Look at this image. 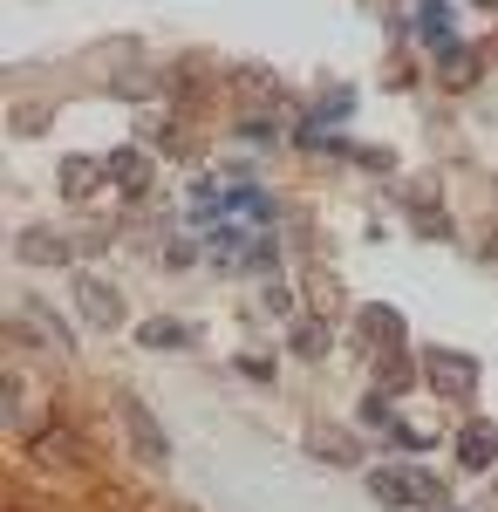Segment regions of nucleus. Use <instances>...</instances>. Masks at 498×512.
<instances>
[{
  "label": "nucleus",
  "mask_w": 498,
  "mask_h": 512,
  "mask_svg": "<svg viewBox=\"0 0 498 512\" xmlns=\"http://www.w3.org/2000/svg\"><path fill=\"white\" fill-rule=\"evenodd\" d=\"M423 376H430V390H437V396H458V403L478 390V362L458 355V349H430V355H423Z\"/></svg>",
  "instance_id": "1"
},
{
  "label": "nucleus",
  "mask_w": 498,
  "mask_h": 512,
  "mask_svg": "<svg viewBox=\"0 0 498 512\" xmlns=\"http://www.w3.org/2000/svg\"><path fill=\"white\" fill-rule=\"evenodd\" d=\"M76 301H82V315L96 321V328H116V321H123V294H116L110 280H96V274H76Z\"/></svg>",
  "instance_id": "2"
},
{
  "label": "nucleus",
  "mask_w": 498,
  "mask_h": 512,
  "mask_svg": "<svg viewBox=\"0 0 498 512\" xmlns=\"http://www.w3.org/2000/svg\"><path fill=\"white\" fill-rule=\"evenodd\" d=\"M28 267H69L76 260V246H69V233H48V226H35V233H21V246H14Z\"/></svg>",
  "instance_id": "3"
},
{
  "label": "nucleus",
  "mask_w": 498,
  "mask_h": 512,
  "mask_svg": "<svg viewBox=\"0 0 498 512\" xmlns=\"http://www.w3.org/2000/svg\"><path fill=\"white\" fill-rule=\"evenodd\" d=\"M458 465L464 472H492L498 465V431L492 424H464L458 431Z\"/></svg>",
  "instance_id": "4"
},
{
  "label": "nucleus",
  "mask_w": 498,
  "mask_h": 512,
  "mask_svg": "<svg viewBox=\"0 0 498 512\" xmlns=\"http://www.w3.org/2000/svg\"><path fill=\"white\" fill-rule=\"evenodd\" d=\"M123 424H130V437H137V451H144V458H171V444H164V431L151 424V410H144L137 396L123 403Z\"/></svg>",
  "instance_id": "5"
},
{
  "label": "nucleus",
  "mask_w": 498,
  "mask_h": 512,
  "mask_svg": "<svg viewBox=\"0 0 498 512\" xmlns=\"http://www.w3.org/2000/svg\"><path fill=\"white\" fill-rule=\"evenodd\" d=\"M417 35L430 48H451V0H417Z\"/></svg>",
  "instance_id": "6"
},
{
  "label": "nucleus",
  "mask_w": 498,
  "mask_h": 512,
  "mask_svg": "<svg viewBox=\"0 0 498 512\" xmlns=\"http://www.w3.org/2000/svg\"><path fill=\"white\" fill-rule=\"evenodd\" d=\"M96 178H110V164H96V158H62V192H69V198H89V192H96Z\"/></svg>",
  "instance_id": "7"
},
{
  "label": "nucleus",
  "mask_w": 498,
  "mask_h": 512,
  "mask_svg": "<svg viewBox=\"0 0 498 512\" xmlns=\"http://www.w3.org/2000/svg\"><path fill=\"white\" fill-rule=\"evenodd\" d=\"M110 178L123 185V192H144V185H151V164H144V151H116V158H110Z\"/></svg>",
  "instance_id": "8"
},
{
  "label": "nucleus",
  "mask_w": 498,
  "mask_h": 512,
  "mask_svg": "<svg viewBox=\"0 0 498 512\" xmlns=\"http://www.w3.org/2000/svg\"><path fill=\"white\" fill-rule=\"evenodd\" d=\"M137 342H144V349H185V342H192V328H185V321H144V328H137Z\"/></svg>",
  "instance_id": "9"
},
{
  "label": "nucleus",
  "mask_w": 498,
  "mask_h": 512,
  "mask_svg": "<svg viewBox=\"0 0 498 512\" xmlns=\"http://www.w3.org/2000/svg\"><path fill=\"white\" fill-rule=\"evenodd\" d=\"M444 82H451V89H471V82H478V55H471V48H444Z\"/></svg>",
  "instance_id": "10"
},
{
  "label": "nucleus",
  "mask_w": 498,
  "mask_h": 512,
  "mask_svg": "<svg viewBox=\"0 0 498 512\" xmlns=\"http://www.w3.org/2000/svg\"><path fill=\"white\" fill-rule=\"evenodd\" d=\"M362 328H369L376 342H403V315H396V308H362Z\"/></svg>",
  "instance_id": "11"
},
{
  "label": "nucleus",
  "mask_w": 498,
  "mask_h": 512,
  "mask_svg": "<svg viewBox=\"0 0 498 512\" xmlns=\"http://www.w3.org/2000/svg\"><path fill=\"white\" fill-rule=\"evenodd\" d=\"M410 219H417V233H451V219H444V205H430V198H410Z\"/></svg>",
  "instance_id": "12"
},
{
  "label": "nucleus",
  "mask_w": 498,
  "mask_h": 512,
  "mask_svg": "<svg viewBox=\"0 0 498 512\" xmlns=\"http://www.w3.org/2000/svg\"><path fill=\"white\" fill-rule=\"evenodd\" d=\"M389 362H376V383H383V390H403V383H410V362H403V355L396 349H383Z\"/></svg>",
  "instance_id": "13"
},
{
  "label": "nucleus",
  "mask_w": 498,
  "mask_h": 512,
  "mask_svg": "<svg viewBox=\"0 0 498 512\" xmlns=\"http://www.w3.org/2000/svg\"><path fill=\"white\" fill-rule=\"evenodd\" d=\"M321 342H328V335H321L314 321H301V328H294V349H301V355H321Z\"/></svg>",
  "instance_id": "14"
},
{
  "label": "nucleus",
  "mask_w": 498,
  "mask_h": 512,
  "mask_svg": "<svg viewBox=\"0 0 498 512\" xmlns=\"http://www.w3.org/2000/svg\"><path fill=\"white\" fill-rule=\"evenodd\" d=\"M478 7H498V0H478Z\"/></svg>",
  "instance_id": "15"
}]
</instances>
